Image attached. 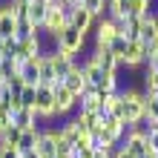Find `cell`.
<instances>
[{"label": "cell", "mask_w": 158, "mask_h": 158, "mask_svg": "<svg viewBox=\"0 0 158 158\" xmlns=\"http://www.w3.org/2000/svg\"><path fill=\"white\" fill-rule=\"evenodd\" d=\"M15 29H17V17L9 9V0H6V3H0V38L3 40L15 38Z\"/></svg>", "instance_id": "cell-12"}, {"label": "cell", "mask_w": 158, "mask_h": 158, "mask_svg": "<svg viewBox=\"0 0 158 158\" xmlns=\"http://www.w3.org/2000/svg\"><path fill=\"white\" fill-rule=\"evenodd\" d=\"M63 26H69V20H66V15L60 12V3H58V0H52L49 9H46V20H43V26H40V35L55 43V38L63 32Z\"/></svg>", "instance_id": "cell-2"}, {"label": "cell", "mask_w": 158, "mask_h": 158, "mask_svg": "<svg viewBox=\"0 0 158 158\" xmlns=\"http://www.w3.org/2000/svg\"><path fill=\"white\" fill-rule=\"evenodd\" d=\"M38 63H40V83H43V86H55V83H60L58 75H55V66H52L49 52H43L40 58H38Z\"/></svg>", "instance_id": "cell-14"}, {"label": "cell", "mask_w": 158, "mask_h": 158, "mask_svg": "<svg viewBox=\"0 0 158 158\" xmlns=\"http://www.w3.org/2000/svg\"><path fill=\"white\" fill-rule=\"evenodd\" d=\"M12 124L20 127V129H35V127H40V118L32 106H15L12 109Z\"/></svg>", "instance_id": "cell-9"}, {"label": "cell", "mask_w": 158, "mask_h": 158, "mask_svg": "<svg viewBox=\"0 0 158 158\" xmlns=\"http://www.w3.org/2000/svg\"><path fill=\"white\" fill-rule=\"evenodd\" d=\"M106 49H109V52H112V55H115V58L121 60V55H124V52H127V38H124V35H115V38H112V43H109V46H106Z\"/></svg>", "instance_id": "cell-27"}, {"label": "cell", "mask_w": 158, "mask_h": 158, "mask_svg": "<svg viewBox=\"0 0 158 158\" xmlns=\"http://www.w3.org/2000/svg\"><path fill=\"white\" fill-rule=\"evenodd\" d=\"M69 23L75 26L78 32H83V35H92V29H95V17H92L83 6H78L75 12H72V17H69Z\"/></svg>", "instance_id": "cell-13"}, {"label": "cell", "mask_w": 158, "mask_h": 158, "mask_svg": "<svg viewBox=\"0 0 158 158\" xmlns=\"http://www.w3.org/2000/svg\"><path fill=\"white\" fill-rule=\"evenodd\" d=\"M0 158H20L17 147H0Z\"/></svg>", "instance_id": "cell-33"}, {"label": "cell", "mask_w": 158, "mask_h": 158, "mask_svg": "<svg viewBox=\"0 0 158 158\" xmlns=\"http://www.w3.org/2000/svg\"><path fill=\"white\" fill-rule=\"evenodd\" d=\"M20 158H40V155H38V152L32 150V152H20Z\"/></svg>", "instance_id": "cell-37"}, {"label": "cell", "mask_w": 158, "mask_h": 158, "mask_svg": "<svg viewBox=\"0 0 158 158\" xmlns=\"http://www.w3.org/2000/svg\"><path fill=\"white\" fill-rule=\"evenodd\" d=\"M81 6L86 9L95 20L98 17H106V0H81Z\"/></svg>", "instance_id": "cell-23"}, {"label": "cell", "mask_w": 158, "mask_h": 158, "mask_svg": "<svg viewBox=\"0 0 158 158\" xmlns=\"http://www.w3.org/2000/svg\"><path fill=\"white\" fill-rule=\"evenodd\" d=\"M115 158H132V155H129V152L124 150V147H121V144H118V150H115Z\"/></svg>", "instance_id": "cell-36"}, {"label": "cell", "mask_w": 158, "mask_h": 158, "mask_svg": "<svg viewBox=\"0 0 158 158\" xmlns=\"http://www.w3.org/2000/svg\"><path fill=\"white\" fill-rule=\"evenodd\" d=\"M144 66H150V69H158V40L152 46H147V63Z\"/></svg>", "instance_id": "cell-28"}, {"label": "cell", "mask_w": 158, "mask_h": 158, "mask_svg": "<svg viewBox=\"0 0 158 158\" xmlns=\"http://www.w3.org/2000/svg\"><path fill=\"white\" fill-rule=\"evenodd\" d=\"M6 86H9V92H12V95L17 98V95H20V89L26 86V83H23V78H20V75H12V78L6 81Z\"/></svg>", "instance_id": "cell-29"}, {"label": "cell", "mask_w": 158, "mask_h": 158, "mask_svg": "<svg viewBox=\"0 0 158 158\" xmlns=\"http://www.w3.org/2000/svg\"><path fill=\"white\" fill-rule=\"evenodd\" d=\"M89 58L95 60L104 72H118V69H121V60L106 49V46H92V55H89Z\"/></svg>", "instance_id": "cell-10"}, {"label": "cell", "mask_w": 158, "mask_h": 158, "mask_svg": "<svg viewBox=\"0 0 158 158\" xmlns=\"http://www.w3.org/2000/svg\"><path fill=\"white\" fill-rule=\"evenodd\" d=\"M38 138H40V127L23 129V132H20V141H17V150H20V152H32L35 144H38Z\"/></svg>", "instance_id": "cell-20"}, {"label": "cell", "mask_w": 158, "mask_h": 158, "mask_svg": "<svg viewBox=\"0 0 158 158\" xmlns=\"http://www.w3.org/2000/svg\"><path fill=\"white\" fill-rule=\"evenodd\" d=\"M9 124H12V109H9L6 104H0V132H3Z\"/></svg>", "instance_id": "cell-32"}, {"label": "cell", "mask_w": 158, "mask_h": 158, "mask_svg": "<svg viewBox=\"0 0 158 158\" xmlns=\"http://www.w3.org/2000/svg\"><path fill=\"white\" fill-rule=\"evenodd\" d=\"M35 152H38L40 158H55V138L49 129H40V138L38 144H35Z\"/></svg>", "instance_id": "cell-17"}, {"label": "cell", "mask_w": 158, "mask_h": 158, "mask_svg": "<svg viewBox=\"0 0 158 158\" xmlns=\"http://www.w3.org/2000/svg\"><path fill=\"white\" fill-rule=\"evenodd\" d=\"M52 92H55V118H66L69 112H78V95L75 92H69L63 83H55Z\"/></svg>", "instance_id": "cell-3"}, {"label": "cell", "mask_w": 158, "mask_h": 158, "mask_svg": "<svg viewBox=\"0 0 158 158\" xmlns=\"http://www.w3.org/2000/svg\"><path fill=\"white\" fill-rule=\"evenodd\" d=\"M147 63V46L141 40H127V52L121 55V66L127 69H138Z\"/></svg>", "instance_id": "cell-7"}, {"label": "cell", "mask_w": 158, "mask_h": 158, "mask_svg": "<svg viewBox=\"0 0 158 158\" xmlns=\"http://www.w3.org/2000/svg\"><path fill=\"white\" fill-rule=\"evenodd\" d=\"M147 12H152L150 0H127V15L129 17H144Z\"/></svg>", "instance_id": "cell-22"}, {"label": "cell", "mask_w": 158, "mask_h": 158, "mask_svg": "<svg viewBox=\"0 0 158 158\" xmlns=\"http://www.w3.org/2000/svg\"><path fill=\"white\" fill-rule=\"evenodd\" d=\"M35 95H38V86H23L20 95H17V104L20 106H32L35 109Z\"/></svg>", "instance_id": "cell-26"}, {"label": "cell", "mask_w": 158, "mask_h": 158, "mask_svg": "<svg viewBox=\"0 0 158 158\" xmlns=\"http://www.w3.org/2000/svg\"><path fill=\"white\" fill-rule=\"evenodd\" d=\"M38 3H46V6H49V3H52V0H38Z\"/></svg>", "instance_id": "cell-40"}, {"label": "cell", "mask_w": 158, "mask_h": 158, "mask_svg": "<svg viewBox=\"0 0 158 158\" xmlns=\"http://www.w3.org/2000/svg\"><path fill=\"white\" fill-rule=\"evenodd\" d=\"M141 92H144V95H158V69L144 66V75H141Z\"/></svg>", "instance_id": "cell-19"}, {"label": "cell", "mask_w": 158, "mask_h": 158, "mask_svg": "<svg viewBox=\"0 0 158 158\" xmlns=\"http://www.w3.org/2000/svg\"><path fill=\"white\" fill-rule=\"evenodd\" d=\"M138 40L144 46H152L158 40V15L155 12H147L141 17V32H138Z\"/></svg>", "instance_id": "cell-8"}, {"label": "cell", "mask_w": 158, "mask_h": 158, "mask_svg": "<svg viewBox=\"0 0 158 158\" xmlns=\"http://www.w3.org/2000/svg\"><path fill=\"white\" fill-rule=\"evenodd\" d=\"M147 144H150V150H155V152H158V127L147 132Z\"/></svg>", "instance_id": "cell-34"}, {"label": "cell", "mask_w": 158, "mask_h": 158, "mask_svg": "<svg viewBox=\"0 0 158 158\" xmlns=\"http://www.w3.org/2000/svg\"><path fill=\"white\" fill-rule=\"evenodd\" d=\"M20 78H23L26 86H40V63H38V58H32V60L23 63Z\"/></svg>", "instance_id": "cell-15"}, {"label": "cell", "mask_w": 158, "mask_h": 158, "mask_svg": "<svg viewBox=\"0 0 158 158\" xmlns=\"http://www.w3.org/2000/svg\"><path fill=\"white\" fill-rule=\"evenodd\" d=\"M75 158H95V147L92 144H78L75 147Z\"/></svg>", "instance_id": "cell-31"}, {"label": "cell", "mask_w": 158, "mask_h": 158, "mask_svg": "<svg viewBox=\"0 0 158 158\" xmlns=\"http://www.w3.org/2000/svg\"><path fill=\"white\" fill-rule=\"evenodd\" d=\"M115 35H121V29H118V20H112V17H98V20H95V29H92L95 46H109Z\"/></svg>", "instance_id": "cell-5"}, {"label": "cell", "mask_w": 158, "mask_h": 158, "mask_svg": "<svg viewBox=\"0 0 158 158\" xmlns=\"http://www.w3.org/2000/svg\"><path fill=\"white\" fill-rule=\"evenodd\" d=\"M46 9H49V6H46V3H38V0H32V3H29V9H26V20H29L35 29H40V26H43Z\"/></svg>", "instance_id": "cell-18"}, {"label": "cell", "mask_w": 158, "mask_h": 158, "mask_svg": "<svg viewBox=\"0 0 158 158\" xmlns=\"http://www.w3.org/2000/svg\"><path fill=\"white\" fill-rule=\"evenodd\" d=\"M118 147H109V150H95V158H115Z\"/></svg>", "instance_id": "cell-35"}, {"label": "cell", "mask_w": 158, "mask_h": 158, "mask_svg": "<svg viewBox=\"0 0 158 158\" xmlns=\"http://www.w3.org/2000/svg\"><path fill=\"white\" fill-rule=\"evenodd\" d=\"M20 132H23L20 127L9 124L3 132H0V147H17V141H20Z\"/></svg>", "instance_id": "cell-21"}, {"label": "cell", "mask_w": 158, "mask_h": 158, "mask_svg": "<svg viewBox=\"0 0 158 158\" xmlns=\"http://www.w3.org/2000/svg\"><path fill=\"white\" fill-rule=\"evenodd\" d=\"M3 83H6V81H3V69H0V86H3Z\"/></svg>", "instance_id": "cell-39"}, {"label": "cell", "mask_w": 158, "mask_h": 158, "mask_svg": "<svg viewBox=\"0 0 158 158\" xmlns=\"http://www.w3.org/2000/svg\"><path fill=\"white\" fill-rule=\"evenodd\" d=\"M49 58H52V66H55V75H58V81H63L72 69L78 66L72 55H63V52H58V49H52V52H49Z\"/></svg>", "instance_id": "cell-11"}, {"label": "cell", "mask_w": 158, "mask_h": 158, "mask_svg": "<svg viewBox=\"0 0 158 158\" xmlns=\"http://www.w3.org/2000/svg\"><path fill=\"white\" fill-rule=\"evenodd\" d=\"M60 83H63V86H66L69 92H75V95H81V92H83V86H86V78H83V69H81V66H75V69H72L66 78L60 81Z\"/></svg>", "instance_id": "cell-16"}, {"label": "cell", "mask_w": 158, "mask_h": 158, "mask_svg": "<svg viewBox=\"0 0 158 158\" xmlns=\"http://www.w3.org/2000/svg\"><path fill=\"white\" fill-rule=\"evenodd\" d=\"M147 118L158 121V95H147Z\"/></svg>", "instance_id": "cell-30"}, {"label": "cell", "mask_w": 158, "mask_h": 158, "mask_svg": "<svg viewBox=\"0 0 158 158\" xmlns=\"http://www.w3.org/2000/svg\"><path fill=\"white\" fill-rule=\"evenodd\" d=\"M150 3H152V0H150Z\"/></svg>", "instance_id": "cell-41"}, {"label": "cell", "mask_w": 158, "mask_h": 158, "mask_svg": "<svg viewBox=\"0 0 158 158\" xmlns=\"http://www.w3.org/2000/svg\"><path fill=\"white\" fill-rule=\"evenodd\" d=\"M75 118L81 121L83 127H89L92 132H95V129L101 127V121H104V118H101V112H75Z\"/></svg>", "instance_id": "cell-25"}, {"label": "cell", "mask_w": 158, "mask_h": 158, "mask_svg": "<svg viewBox=\"0 0 158 158\" xmlns=\"http://www.w3.org/2000/svg\"><path fill=\"white\" fill-rule=\"evenodd\" d=\"M121 147H124L132 158H144V152L150 150V144H147V132L138 129V127H129L127 135H124V141H121Z\"/></svg>", "instance_id": "cell-4"}, {"label": "cell", "mask_w": 158, "mask_h": 158, "mask_svg": "<svg viewBox=\"0 0 158 158\" xmlns=\"http://www.w3.org/2000/svg\"><path fill=\"white\" fill-rule=\"evenodd\" d=\"M38 32L40 29H35L26 17H20V20H17V29H15V40H26V38H32V35H38Z\"/></svg>", "instance_id": "cell-24"}, {"label": "cell", "mask_w": 158, "mask_h": 158, "mask_svg": "<svg viewBox=\"0 0 158 158\" xmlns=\"http://www.w3.org/2000/svg\"><path fill=\"white\" fill-rule=\"evenodd\" d=\"M3 49H6V40L0 38V58H3Z\"/></svg>", "instance_id": "cell-38"}, {"label": "cell", "mask_w": 158, "mask_h": 158, "mask_svg": "<svg viewBox=\"0 0 158 158\" xmlns=\"http://www.w3.org/2000/svg\"><path fill=\"white\" fill-rule=\"evenodd\" d=\"M35 112L38 118H46V121H55V92L52 86H38V95H35Z\"/></svg>", "instance_id": "cell-6"}, {"label": "cell", "mask_w": 158, "mask_h": 158, "mask_svg": "<svg viewBox=\"0 0 158 158\" xmlns=\"http://www.w3.org/2000/svg\"><path fill=\"white\" fill-rule=\"evenodd\" d=\"M55 49L58 52H63V55H72V58H78V55L86 49V35L83 32H78L75 26H63V32L55 38Z\"/></svg>", "instance_id": "cell-1"}]
</instances>
